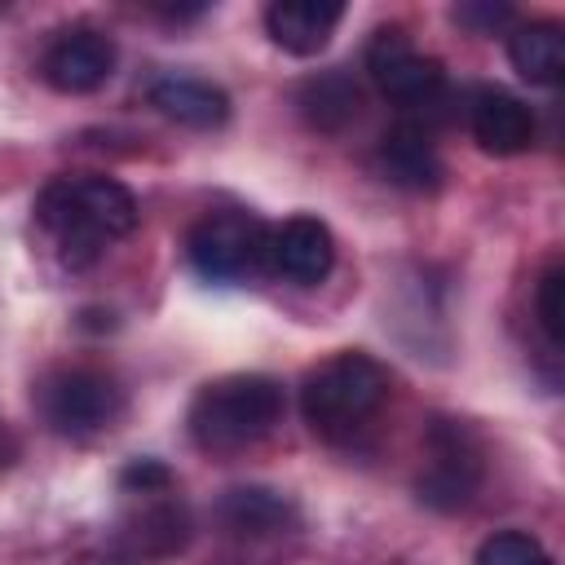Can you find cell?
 I'll return each instance as SVG.
<instances>
[{
    "mask_svg": "<svg viewBox=\"0 0 565 565\" xmlns=\"http://www.w3.org/2000/svg\"><path fill=\"white\" fill-rule=\"evenodd\" d=\"M40 225L57 243L66 265H88L106 252V243L128 238L137 230V199L128 185L102 172H79V177H57L40 190L35 203Z\"/></svg>",
    "mask_w": 565,
    "mask_h": 565,
    "instance_id": "obj_1",
    "label": "cell"
},
{
    "mask_svg": "<svg viewBox=\"0 0 565 565\" xmlns=\"http://www.w3.org/2000/svg\"><path fill=\"white\" fill-rule=\"evenodd\" d=\"M282 384L269 375H221L190 402V437L203 455H238L282 419Z\"/></svg>",
    "mask_w": 565,
    "mask_h": 565,
    "instance_id": "obj_2",
    "label": "cell"
},
{
    "mask_svg": "<svg viewBox=\"0 0 565 565\" xmlns=\"http://www.w3.org/2000/svg\"><path fill=\"white\" fill-rule=\"evenodd\" d=\"M388 397V371L362 353L344 349L318 362L300 384V411L318 437H353Z\"/></svg>",
    "mask_w": 565,
    "mask_h": 565,
    "instance_id": "obj_3",
    "label": "cell"
},
{
    "mask_svg": "<svg viewBox=\"0 0 565 565\" xmlns=\"http://www.w3.org/2000/svg\"><path fill=\"white\" fill-rule=\"evenodd\" d=\"M190 265L207 282H247L269 269V225L252 212H207L185 238Z\"/></svg>",
    "mask_w": 565,
    "mask_h": 565,
    "instance_id": "obj_4",
    "label": "cell"
},
{
    "mask_svg": "<svg viewBox=\"0 0 565 565\" xmlns=\"http://www.w3.org/2000/svg\"><path fill=\"white\" fill-rule=\"evenodd\" d=\"M35 402H40L44 424L62 437H93V433L110 428L124 411L119 384L93 366H62V371L44 375L35 388Z\"/></svg>",
    "mask_w": 565,
    "mask_h": 565,
    "instance_id": "obj_5",
    "label": "cell"
},
{
    "mask_svg": "<svg viewBox=\"0 0 565 565\" xmlns=\"http://www.w3.org/2000/svg\"><path fill=\"white\" fill-rule=\"evenodd\" d=\"M481 486V441L459 419L428 424V468L419 477V499L428 508H463Z\"/></svg>",
    "mask_w": 565,
    "mask_h": 565,
    "instance_id": "obj_6",
    "label": "cell"
},
{
    "mask_svg": "<svg viewBox=\"0 0 565 565\" xmlns=\"http://www.w3.org/2000/svg\"><path fill=\"white\" fill-rule=\"evenodd\" d=\"M366 71H371L375 88L397 106H428L446 84L441 62L419 53L406 40V31H397V26L375 31V40L366 49Z\"/></svg>",
    "mask_w": 565,
    "mask_h": 565,
    "instance_id": "obj_7",
    "label": "cell"
},
{
    "mask_svg": "<svg viewBox=\"0 0 565 565\" xmlns=\"http://www.w3.org/2000/svg\"><path fill=\"white\" fill-rule=\"evenodd\" d=\"M110 71H115V40L97 26L62 31L40 57V75L49 79V88L71 93V97L102 88L110 79Z\"/></svg>",
    "mask_w": 565,
    "mask_h": 565,
    "instance_id": "obj_8",
    "label": "cell"
},
{
    "mask_svg": "<svg viewBox=\"0 0 565 565\" xmlns=\"http://www.w3.org/2000/svg\"><path fill=\"white\" fill-rule=\"evenodd\" d=\"M335 265V238L318 216H287L282 225L269 230V274L296 282V287H318Z\"/></svg>",
    "mask_w": 565,
    "mask_h": 565,
    "instance_id": "obj_9",
    "label": "cell"
},
{
    "mask_svg": "<svg viewBox=\"0 0 565 565\" xmlns=\"http://www.w3.org/2000/svg\"><path fill=\"white\" fill-rule=\"evenodd\" d=\"M472 137L486 154H521L534 146V115L521 97L503 88H477L468 106Z\"/></svg>",
    "mask_w": 565,
    "mask_h": 565,
    "instance_id": "obj_10",
    "label": "cell"
},
{
    "mask_svg": "<svg viewBox=\"0 0 565 565\" xmlns=\"http://www.w3.org/2000/svg\"><path fill=\"white\" fill-rule=\"evenodd\" d=\"M375 163L384 172V181L402 185V190H437L446 168L437 159V146L433 137L419 128V124H393L384 137H380V150H375Z\"/></svg>",
    "mask_w": 565,
    "mask_h": 565,
    "instance_id": "obj_11",
    "label": "cell"
},
{
    "mask_svg": "<svg viewBox=\"0 0 565 565\" xmlns=\"http://www.w3.org/2000/svg\"><path fill=\"white\" fill-rule=\"evenodd\" d=\"M340 18H344L340 0H274L265 9V31L278 49H287L296 57H309V53L327 49Z\"/></svg>",
    "mask_w": 565,
    "mask_h": 565,
    "instance_id": "obj_12",
    "label": "cell"
},
{
    "mask_svg": "<svg viewBox=\"0 0 565 565\" xmlns=\"http://www.w3.org/2000/svg\"><path fill=\"white\" fill-rule=\"evenodd\" d=\"M150 106L185 128H221L230 119V97L194 75H159L150 84Z\"/></svg>",
    "mask_w": 565,
    "mask_h": 565,
    "instance_id": "obj_13",
    "label": "cell"
},
{
    "mask_svg": "<svg viewBox=\"0 0 565 565\" xmlns=\"http://www.w3.org/2000/svg\"><path fill=\"white\" fill-rule=\"evenodd\" d=\"M216 521L230 534L269 539V534H287L296 525V503L265 486H238V490H225V499L216 503Z\"/></svg>",
    "mask_w": 565,
    "mask_h": 565,
    "instance_id": "obj_14",
    "label": "cell"
},
{
    "mask_svg": "<svg viewBox=\"0 0 565 565\" xmlns=\"http://www.w3.org/2000/svg\"><path fill=\"white\" fill-rule=\"evenodd\" d=\"M296 110L318 132H344L362 115V88L349 71H318L296 88Z\"/></svg>",
    "mask_w": 565,
    "mask_h": 565,
    "instance_id": "obj_15",
    "label": "cell"
},
{
    "mask_svg": "<svg viewBox=\"0 0 565 565\" xmlns=\"http://www.w3.org/2000/svg\"><path fill=\"white\" fill-rule=\"evenodd\" d=\"M508 62L530 84H561L565 79V31L556 22H521L508 35Z\"/></svg>",
    "mask_w": 565,
    "mask_h": 565,
    "instance_id": "obj_16",
    "label": "cell"
},
{
    "mask_svg": "<svg viewBox=\"0 0 565 565\" xmlns=\"http://www.w3.org/2000/svg\"><path fill=\"white\" fill-rule=\"evenodd\" d=\"M132 539H137V552L168 556V552H177V547L185 543V512L172 508V503H159V508H150V512L137 521Z\"/></svg>",
    "mask_w": 565,
    "mask_h": 565,
    "instance_id": "obj_17",
    "label": "cell"
},
{
    "mask_svg": "<svg viewBox=\"0 0 565 565\" xmlns=\"http://www.w3.org/2000/svg\"><path fill=\"white\" fill-rule=\"evenodd\" d=\"M472 565H552V556L525 530H499L477 547Z\"/></svg>",
    "mask_w": 565,
    "mask_h": 565,
    "instance_id": "obj_18",
    "label": "cell"
},
{
    "mask_svg": "<svg viewBox=\"0 0 565 565\" xmlns=\"http://www.w3.org/2000/svg\"><path fill=\"white\" fill-rule=\"evenodd\" d=\"M534 313H539V327L552 344H565V269L552 265L543 269L539 287H534Z\"/></svg>",
    "mask_w": 565,
    "mask_h": 565,
    "instance_id": "obj_19",
    "label": "cell"
},
{
    "mask_svg": "<svg viewBox=\"0 0 565 565\" xmlns=\"http://www.w3.org/2000/svg\"><path fill=\"white\" fill-rule=\"evenodd\" d=\"M119 486L132 490V494H163L172 486V472L159 463V459H137L119 472Z\"/></svg>",
    "mask_w": 565,
    "mask_h": 565,
    "instance_id": "obj_20",
    "label": "cell"
},
{
    "mask_svg": "<svg viewBox=\"0 0 565 565\" xmlns=\"http://www.w3.org/2000/svg\"><path fill=\"white\" fill-rule=\"evenodd\" d=\"M516 13L508 9V4H459L455 9V22H463V26H472V31H494V26H503V22H512Z\"/></svg>",
    "mask_w": 565,
    "mask_h": 565,
    "instance_id": "obj_21",
    "label": "cell"
}]
</instances>
